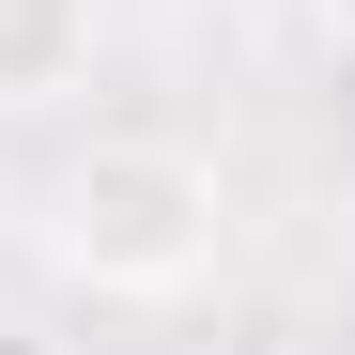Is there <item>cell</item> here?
Masks as SVG:
<instances>
[{
    "instance_id": "cell-1",
    "label": "cell",
    "mask_w": 355,
    "mask_h": 355,
    "mask_svg": "<svg viewBox=\"0 0 355 355\" xmlns=\"http://www.w3.org/2000/svg\"><path fill=\"white\" fill-rule=\"evenodd\" d=\"M232 248V201L186 139H93L62 186H46V263L93 293H186Z\"/></svg>"
},
{
    "instance_id": "cell-2",
    "label": "cell",
    "mask_w": 355,
    "mask_h": 355,
    "mask_svg": "<svg viewBox=\"0 0 355 355\" xmlns=\"http://www.w3.org/2000/svg\"><path fill=\"white\" fill-rule=\"evenodd\" d=\"M93 78V0H0V108H46Z\"/></svg>"
},
{
    "instance_id": "cell-3",
    "label": "cell",
    "mask_w": 355,
    "mask_h": 355,
    "mask_svg": "<svg viewBox=\"0 0 355 355\" xmlns=\"http://www.w3.org/2000/svg\"><path fill=\"white\" fill-rule=\"evenodd\" d=\"M0 355H78L62 324H31V309H0Z\"/></svg>"
},
{
    "instance_id": "cell-4",
    "label": "cell",
    "mask_w": 355,
    "mask_h": 355,
    "mask_svg": "<svg viewBox=\"0 0 355 355\" xmlns=\"http://www.w3.org/2000/svg\"><path fill=\"white\" fill-rule=\"evenodd\" d=\"M324 31H340V46H355V0H324Z\"/></svg>"
}]
</instances>
